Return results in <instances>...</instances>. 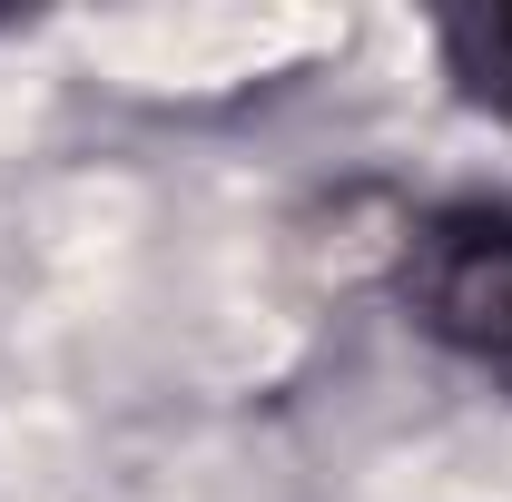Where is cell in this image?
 I'll use <instances>...</instances> for the list:
<instances>
[{
    "instance_id": "6da1fadb",
    "label": "cell",
    "mask_w": 512,
    "mask_h": 502,
    "mask_svg": "<svg viewBox=\"0 0 512 502\" xmlns=\"http://www.w3.org/2000/svg\"><path fill=\"white\" fill-rule=\"evenodd\" d=\"M404 306L434 345H453L473 375L512 394V197L434 207L404 237Z\"/></svg>"
},
{
    "instance_id": "7a4b0ae2",
    "label": "cell",
    "mask_w": 512,
    "mask_h": 502,
    "mask_svg": "<svg viewBox=\"0 0 512 502\" xmlns=\"http://www.w3.org/2000/svg\"><path fill=\"white\" fill-rule=\"evenodd\" d=\"M434 50H444L453 99L512 128V10H444L434 20Z\"/></svg>"
}]
</instances>
